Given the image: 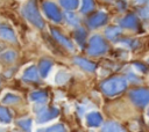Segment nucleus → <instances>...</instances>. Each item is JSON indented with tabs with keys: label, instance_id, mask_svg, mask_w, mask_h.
I'll use <instances>...</instances> for the list:
<instances>
[{
	"label": "nucleus",
	"instance_id": "obj_1",
	"mask_svg": "<svg viewBox=\"0 0 149 132\" xmlns=\"http://www.w3.org/2000/svg\"><path fill=\"white\" fill-rule=\"evenodd\" d=\"M126 88H127V81L123 78H119V76L111 78V79L104 81L101 85L102 91L108 96L118 95V94L122 93Z\"/></svg>",
	"mask_w": 149,
	"mask_h": 132
},
{
	"label": "nucleus",
	"instance_id": "obj_2",
	"mask_svg": "<svg viewBox=\"0 0 149 132\" xmlns=\"http://www.w3.org/2000/svg\"><path fill=\"white\" fill-rule=\"evenodd\" d=\"M22 12H23V15L26 16V19H27L30 23H33L35 27H37V28H40V29L44 27V22H43L42 17H41V15H40V13H38V10H37L35 0H29V1L24 5Z\"/></svg>",
	"mask_w": 149,
	"mask_h": 132
},
{
	"label": "nucleus",
	"instance_id": "obj_3",
	"mask_svg": "<svg viewBox=\"0 0 149 132\" xmlns=\"http://www.w3.org/2000/svg\"><path fill=\"white\" fill-rule=\"evenodd\" d=\"M106 51H107V44L102 37L95 35L90 38L88 47H87V53L90 56H99L105 53Z\"/></svg>",
	"mask_w": 149,
	"mask_h": 132
},
{
	"label": "nucleus",
	"instance_id": "obj_4",
	"mask_svg": "<svg viewBox=\"0 0 149 132\" xmlns=\"http://www.w3.org/2000/svg\"><path fill=\"white\" fill-rule=\"evenodd\" d=\"M129 97L137 107H146L149 103V90L144 88L134 89L129 93Z\"/></svg>",
	"mask_w": 149,
	"mask_h": 132
},
{
	"label": "nucleus",
	"instance_id": "obj_5",
	"mask_svg": "<svg viewBox=\"0 0 149 132\" xmlns=\"http://www.w3.org/2000/svg\"><path fill=\"white\" fill-rule=\"evenodd\" d=\"M43 10L45 13V15L54 22H61L62 21V14L58 9V7L54 3V2H50V1H47L43 3Z\"/></svg>",
	"mask_w": 149,
	"mask_h": 132
},
{
	"label": "nucleus",
	"instance_id": "obj_6",
	"mask_svg": "<svg viewBox=\"0 0 149 132\" xmlns=\"http://www.w3.org/2000/svg\"><path fill=\"white\" fill-rule=\"evenodd\" d=\"M106 21H107V14L104 12H98L88 19L87 24L90 28H98V27L105 24Z\"/></svg>",
	"mask_w": 149,
	"mask_h": 132
},
{
	"label": "nucleus",
	"instance_id": "obj_7",
	"mask_svg": "<svg viewBox=\"0 0 149 132\" xmlns=\"http://www.w3.org/2000/svg\"><path fill=\"white\" fill-rule=\"evenodd\" d=\"M59 113V110L57 108H50V109H45L43 111H41L37 116V122L38 123H45L48 120L54 119L55 117H57Z\"/></svg>",
	"mask_w": 149,
	"mask_h": 132
},
{
	"label": "nucleus",
	"instance_id": "obj_8",
	"mask_svg": "<svg viewBox=\"0 0 149 132\" xmlns=\"http://www.w3.org/2000/svg\"><path fill=\"white\" fill-rule=\"evenodd\" d=\"M120 25L127 29H136L139 25V20L134 14H128L120 21Z\"/></svg>",
	"mask_w": 149,
	"mask_h": 132
},
{
	"label": "nucleus",
	"instance_id": "obj_9",
	"mask_svg": "<svg viewBox=\"0 0 149 132\" xmlns=\"http://www.w3.org/2000/svg\"><path fill=\"white\" fill-rule=\"evenodd\" d=\"M86 123L91 127H97V126H99L102 123V117H101V115L99 112L92 111V112L87 113V116H86Z\"/></svg>",
	"mask_w": 149,
	"mask_h": 132
},
{
	"label": "nucleus",
	"instance_id": "obj_10",
	"mask_svg": "<svg viewBox=\"0 0 149 132\" xmlns=\"http://www.w3.org/2000/svg\"><path fill=\"white\" fill-rule=\"evenodd\" d=\"M51 34H52V36H54V38L61 44V45H63V46H65L66 49H69V50H72L73 49V45H72V43L65 37V36H63L58 30H56V29H51Z\"/></svg>",
	"mask_w": 149,
	"mask_h": 132
},
{
	"label": "nucleus",
	"instance_id": "obj_11",
	"mask_svg": "<svg viewBox=\"0 0 149 132\" xmlns=\"http://www.w3.org/2000/svg\"><path fill=\"white\" fill-rule=\"evenodd\" d=\"M73 61H74L79 67H81L83 69L88 71V72H92V71H94V68H95V65H94L92 61H90V60H87V59H85V58L76 57V58L73 59Z\"/></svg>",
	"mask_w": 149,
	"mask_h": 132
},
{
	"label": "nucleus",
	"instance_id": "obj_12",
	"mask_svg": "<svg viewBox=\"0 0 149 132\" xmlns=\"http://www.w3.org/2000/svg\"><path fill=\"white\" fill-rule=\"evenodd\" d=\"M101 132H126V131L120 124L115 122H108L102 126Z\"/></svg>",
	"mask_w": 149,
	"mask_h": 132
},
{
	"label": "nucleus",
	"instance_id": "obj_13",
	"mask_svg": "<svg viewBox=\"0 0 149 132\" xmlns=\"http://www.w3.org/2000/svg\"><path fill=\"white\" fill-rule=\"evenodd\" d=\"M23 79L28 81H36L38 79V72L35 66H29L23 73Z\"/></svg>",
	"mask_w": 149,
	"mask_h": 132
},
{
	"label": "nucleus",
	"instance_id": "obj_14",
	"mask_svg": "<svg viewBox=\"0 0 149 132\" xmlns=\"http://www.w3.org/2000/svg\"><path fill=\"white\" fill-rule=\"evenodd\" d=\"M51 67H52V61L51 60H49V59H42L40 61V73H41V75L43 78H45L49 74Z\"/></svg>",
	"mask_w": 149,
	"mask_h": 132
},
{
	"label": "nucleus",
	"instance_id": "obj_15",
	"mask_svg": "<svg viewBox=\"0 0 149 132\" xmlns=\"http://www.w3.org/2000/svg\"><path fill=\"white\" fill-rule=\"evenodd\" d=\"M120 34H121V28H119V27H109L105 31L106 37L108 39H112V41H114Z\"/></svg>",
	"mask_w": 149,
	"mask_h": 132
},
{
	"label": "nucleus",
	"instance_id": "obj_16",
	"mask_svg": "<svg viewBox=\"0 0 149 132\" xmlns=\"http://www.w3.org/2000/svg\"><path fill=\"white\" fill-rule=\"evenodd\" d=\"M0 36L7 41H15V34L12 29L7 28V27H1L0 28Z\"/></svg>",
	"mask_w": 149,
	"mask_h": 132
},
{
	"label": "nucleus",
	"instance_id": "obj_17",
	"mask_svg": "<svg viewBox=\"0 0 149 132\" xmlns=\"http://www.w3.org/2000/svg\"><path fill=\"white\" fill-rule=\"evenodd\" d=\"M47 97H48V96H47V93L41 91V90L34 91V93L30 94V100L34 101V102H37V103H43V102H45V101H47Z\"/></svg>",
	"mask_w": 149,
	"mask_h": 132
},
{
	"label": "nucleus",
	"instance_id": "obj_18",
	"mask_svg": "<svg viewBox=\"0 0 149 132\" xmlns=\"http://www.w3.org/2000/svg\"><path fill=\"white\" fill-rule=\"evenodd\" d=\"M74 37H76V41L83 46L84 44H85V37H86V31L83 29V28H80V27H78L77 29H76V31H74Z\"/></svg>",
	"mask_w": 149,
	"mask_h": 132
},
{
	"label": "nucleus",
	"instance_id": "obj_19",
	"mask_svg": "<svg viewBox=\"0 0 149 132\" xmlns=\"http://www.w3.org/2000/svg\"><path fill=\"white\" fill-rule=\"evenodd\" d=\"M61 5L68 9V10H72V9H76L77 6H78V0H59Z\"/></svg>",
	"mask_w": 149,
	"mask_h": 132
},
{
	"label": "nucleus",
	"instance_id": "obj_20",
	"mask_svg": "<svg viewBox=\"0 0 149 132\" xmlns=\"http://www.w3.org/2000/svg\"><path fill=\"white\" fill-rule=\"evenodd\" d=\"M12 120L9 111L5 107H0V122L2 123H9Z\"/></svg>",
	"mask_w": 149,
	"mask_h": 132
},
{
	"label": "nucleus",
	"instance_id": "obj_21",
	"mask_svg": "<svg viewBox=\"0 0 149 132\" xmlns=\"http://www.w3.org/2000/svg\"><path fill=\"white\" fill-rule=\"evenodd\" d=\"M94 2L93 0H81V12L83 13H88L93 9Z\"/></svg>",
	"mask_w": 149,
	"mask_h": 132
},
{
	"label": "nucleus",
	"instance_id": "obj_22",
	"mask_svg": "<svg viewBox=\"0 0 149 132\" xmlns=\"http://www.w3.org/2000/svg\"><path fill=\"white\" fill-rule=\"evenodd\" d=\"M17 101H19V97H17L16 95H14V94H10V93H7V94L3 96V98H2V102L6 103V104L15 103V102H17Z\"/></svg>",
	"mask_w": 149,
	"mask_h": 132
},
{
	"label": "nucleus",
	"instance_id": "obj_23",
	"mask_svg": "<svg viewBox=\"0 0 149 132\" xmlns=\"http://www.w3.org/2000/svg\"><path fill=\"white\" fill-rule=\"evenodd\" d=\"M19 125H20L24 131L30 132V129H31V120H30L29 118H27V119H22V120L19 122Z\"/></svg>",
	"mask_w": 149,
	"mask_h": 132
},
{
	"label": "nucleus",
	"instance_id": "obj_24",
	"mask_svg": "<svg viewBox=\"0 0 149 132\" xmlns=\"http://www.w3.org/2000/svg\"><path fill=\"white\" fill-rule=\"evenodd\" d=\"M16 54L14 51H6L5 53H2V59L5 61H13L15 59Z\"/></svg>",
	"mask_w": 149,
	"mask_h": 132
},
{
	"label": "nucleus",
	"instance_id": "obj_25",
	"mask_svg": "<svg viewBox=\"0 0 149 132\" xmlns=\"http://www.w3.org/2000/svg\"><path fill=\"white\" fill-rule=\"evenodd\" d=\"M45 132H66V131H65V127L62 124H56V125L50 126L49 129H47Z\"/></svg>",
	"mask_w": 149,
	"mask_h": 132
},
{
	"label": "nucleus",
	"instance_id": "obj_26",
	"mask_svg": "<svg viewBox=\"0 0 149 132\" xmlns=\"http://www.w3.org/2000/svg\"><path fill=\"white\" fill-rule=\"evenodd\" d=\"M65 19H66V21H68L69 23H71V24H78V19H77V16H76L74 14H72V13H65Z\"/></svg>",
	"mask_w": 149,
	"mask_h": 132
},
{
	"label": "nucleus",
	"instance_id": "obj_27",
	"mask_svg": "<svg viewBox=\"0 0 149 132\" xmlns=\"http://www.w3.org/2000/svg\"><path fill=\"white\" fill-rule=\"evenodd\" d=\"M137 3H146V2H149V0H136Z\"/></svg>",
	"mask_w": 149,
	"mask_h": 132
},
{
	"label": "nucleus",
	"instance_id": "obj_28",
	"mask_svg": "<svg viewBox=\"0 0 149 132\" xmlns=\"http://www.w3.org/2000/svg\"><path fill=\"white\" fill-rule=\"evenodd\" d=\"M148 116H149V110H148Z\"/></svg>",
	"mask_w": 149,
	"mask_h": 132
}]
</instances>
